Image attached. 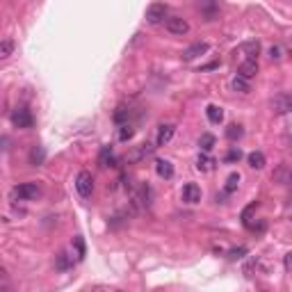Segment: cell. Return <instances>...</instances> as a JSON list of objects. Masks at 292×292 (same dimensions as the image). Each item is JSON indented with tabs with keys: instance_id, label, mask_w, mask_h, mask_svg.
<instances>
[{
	"instance_id": "obj_1",
	"label": "cell",
	"mask_w": 292,
	"mask_h": 292,
	"mask_svg": "<svg viewBox=\"0 0 292 292\" xmlns=\"http://www.w3.org/2000/svg\"><path fill=\"white\" fill-rule=\"evenodd\" d=\"M269 107H272V112L279 114V117H283V114H290L292 112V94L290 92L276 94V96L269 100Z\"/></svg>"
},
{
	"instance_id": "obj_2",
	"label": "cell",
	"mask_w": 292,
	"mask_h": 292,
	"mask_svg": "<svg viewBox=\"0 0 292 292\" xmlns=\"http://www.w3.org/2000/svg\"><path fill=\"white\" fill-rule=\"evenodd\" d=\"M12 196L19 201H32L39 196V187H37V183H21L12 190Z\"/></svg>"
},
{
	"instance_id": "obj_3",
	"label": "cell",
	"mask_w": 292,
	"mask_h": 292,
	"mask_svg": "<svg viewBox=\"0 0 292 292\" xmlns=\"http://www.w3.org/2000/svg\"><path fill=\"white\" fill-rule=\"evenodd\" d=\"M75 190H78V194L82 196V199H89L94 192V178L89 171H80L78 176H75Z\"/></svg>"
},
{
	"instance_id": "obj_4",
	"label": "cell",
	"mask_w": 292,
	"mask_h": 292,
	"mask_svg": "<svg viewBox=\"0 0 292 292\" xmlns=\"http://www.w3.org/2000/svg\"><path fill=\"white\" fill-rule=\"evenodd\" d=\"M165 30L169 34H176V37H183V34L190 32V23L185 19H180V16H169L165 21Z\"/></svg>"
},
{
	"instance_id": "obj_5",
	"label": "cell",
	"mask_w": 292,
	"mask_h": 292,
	"mask_svg": "<svg viewBox=\"0 0 292 292\" xmlns=\"http://www.w3.org/2000/svg\"><path fill=\"white\" fill-rule=\"evenodd\" d=\"M167 19V5L165 2H153V5L146 7V21L151 25H158L162 21Z\"/></svg>"
},
{
	"instance_id": "obj_6",
	"label": "cell",
	"mask_w": 292,
	"mask_h": 292,
	"mask_svg": "<svg viewBox=\"0 0 292 292\" xmlns=\"http://www.w3.org/2000/svg\"><path fill=\"white\" fill-rule=\"evenodd\" d=\"M130 199H133V203L137 208H148L151 206V187L148 185H140L137 187V190H133V192H130Z\"/></svg>"
},
{
	"instance_id": "obj_7",
	"label": "cell",
	"mask_w": 292,
	"mask_h": 292,
	"mask_svg": "<svg viewBox=\"0 0 292 292\" xmlns=\"http://www.w3.org/2000/svg\"><path fill=\"white\" fill-rule=\"evenodd\" d=\"M12 123L16 128H32L34 119H32V114H30V110L19 107V110H14L12 112Z\"/></svg>"
},
{
	"instance_id": "obj_8",
	"label": "cell",
	"mask_w": 292,
	"mask_h": 292,
	"mask_svg": "<svg viewBox=\"0 0 292 292\" xmlns=\"http://www.w3.org/2000/svg\"><path fill=\"white\" fill-rule=\"evenodd\" d=\"M208 44L206 41H196V44H192V46H187L185 50H183V60L185 62H192L196 60V57H201V55H206L208 53Z\"/></svg>"
},
{
	"instance_id": "obj_9",
	"label": "cell",
	"mask_w": 292,
	"mask_h": 292,
	"mask_svg": "<svg viewBox=\"0 0 292 292\" xmlns=\"http://www.w3.org/2000/svg\"><path fill=\"white\" fill-rule=\"evenodd\" d=\"M201 196H203V192H201V187L196 183H187L183 187V201L185 203H199Z\"/></svg>"
},
{
	"instance_id": "obj_10",
	"label": "cell",
	"mask_w": 292,
	"mask_h": 292,
	"mask_svg": "<svg viewBox=\"0 0 292 292\" xmlns=\"http://www.w3.org/2000/svg\"><path fill=\"white\" fill-rule=\"evenodd\" d=\"M173 133H176V126L173 123H162V126L158 128V140H155V146H165L171 142Z\"/></svg>"
},
{
	"instance_id": "obj_11",
	"label": "cell",
	"mask_w": 292,
	"mask_h": 292,
	"mask_svg": "<svg viewBox=\"0 0 292 292\" xmlns=\"http://www.w3.org/2000/svg\"><path fill=\"white\" fill-rule=\"evenodd\" d=\"M199 7H201V14H203V19L206 21L217 19V12H219L217 0H199Z\"/></svg>"
},
{
	"instance_id": "obj_12",
	"label": "cell",
	"mask_w": 292,
	"mask_h": 292,
	"mask_svg": "<svg viewBox=\"0 0 292 292\" xmlns=\"http://www.w3.org/2000/svg\"><path fill=\"white\" fill-rule=\"evenodd\" d=\"M238 73H240V75H244V78L251 80L253 75L258 73V62H256V60H249V57H244V60L240 62Z\"/></svg>"
},
{
	"instance_id": "obj_13",
	"label": "cell",
	"mask_w": 292,
	"mask_h": 292,
	"mask_svg": "<svg viewBox=\"0 0 292 292\" xmlns=\"http://www.w3.org/2000/svg\"><path fill=\"white\" fill-rule=\"evenodd\" d=\"M153 151H155V146H153V144H148V142H146V144L137 146V148H135V151L130 153V155H128V160H130V162H140V160L148 158V155H151Z\"/></svg>"
},
{
	"instance_id": "obj_14",
	"label": "cell",
	"mask_w": 292,
	"mask_h": 292,
	"mask_svg": "<svg viewBox=\"0 0 292 292\" xmlns=\"http://www.w3.org/2000/svg\"><path fill=\"white\" fill-rule=\"evenodd\" d=\"M155 171H158V176H162V178H171L173 165L169 160H155Z\"/></svg>"
},
{
	"instance_id": "obj_15",
	"label": "cell",
	"mask_w": 292,
	"mask_h": 292,
	"mask_svg": "<svg viewBox=\"0 0 292 292\" xmlns=\"http://www.w3.org/2000/svg\"><path fill=\"white\" fill-rule=\"evenodd\" d=\"M242 53H244V57H249V60H256L260 53V44L258 41H246V44H242V48H240Z\"/></svg>"
},
{
	"instance_id": "obj_16",
	"label": "cell",
	"mask_w": 292,
	"mask_h": 292,
	"mask_svg": "<svg viewBox=\"0 0 292 292\" xmlns=\"http://www.w3.org/2000/svg\"><path fill=\"white\" fill-rule=\"evenodd\" d=\"M213 167H215V160L210 158L206 151L199 153V158H196V169H199V171H210Z\"/></svg>"
},
{
	"instance_id": "obj_17",
	"label": "cell",
	"mask_w": 292,
	"mask_h": 292,
	"mask_svg": "<svg viewBox=\"0 0 292 292\" xmlns=\"http://www.w3.org/2000/svg\"><path fill=\"white\" fill-rule=\"evenodd\" d=\"M206 114H208V121H210V123H221V121H224V110L219 105H208Z\"/></svg>"
},
{
	"instance_id": "obj_18",
	"label": "cell",
	"mask_w": 292,
	"mask_h": 292,
	"mask_svg": "<svg viewBox=\"0 0 292 292\" xmlns=\"http://www.w3.org/2000/svg\"><path fill=\"white\" fill-rule=\"evenodd\" d=\"M246 160H249V167H251V169H263V167H265V155L260 151H251L246 155Z\"/></svg>"
},
{
	"instance_id": "obj_19",
	"label": "cell",
	"mask_w": 292,
	"mask_h": 292,
	"mask_svg": "<svg viewBox=\"0 0 292 292\" xmlns=\"http://www.w3.org/2000/svg\"><path fill=\"white\" fill-rule=\"evenodd\" d=\"M44 160H46V151H44V146H34L32 151H30V165L39 167V165H44Z\"/></svg>"
},
{
	"instance_id": "obj_20",
	"label": "cell",
	"mask_w": 292,
	"mask_h": 292,
	"mask_svg": "<svg viewBox=\"0 0 292 292\" xmlns=\"http://www.w3.org/2000/svg\"><path fill=\"white\" fill-rule=\"evenodd\" d=\"M233 89H235V92H242V94H246L249 92V89H251V85H249V78H244V75H235V78H233Z\"/></svg>"
},
{
	"instance_id": "obj_21",
	"label": "cell",
	"mask_w": 292,
	"mask_h": 292,
	"mask_svg": "<svg viewBox=\"0 0 292 292\" xmlns=\"http://www.w3.org/2000/svg\"><path fill=\"white\" fill-rule=\"evenodd\" d=\"M199 146H201V151L210 153V151L215 148V135L203 133V135H201V140H199Z\"/></svg>"
},
{
	"instance_id": "obj_22",
	"label": "cell",
	"mask_w": 292,
	"mask_h": 292,
	"mask_svg": "<svg viewBox=\"0 0 292 292\" xmlns=\"http://www.w3.org/2000/svg\"><path fill=\"white\" fill-rule=\"evenodd\" d=\"M12 53H14V41L5 37V39L0 41V60H7Z\"/></svg>"
},
{
	"instance_id": "obj_23",
	"label": "cell",
	"mask_w": 292,
	"mask_h": 292,
	"mask_svg": "<svg viewBox=\"0 0 292 292\" xmlns=\"http://www.w3.org/2000/svg\"><path fill=\"white\" fill-rule=\"evenodd\" d=\"M242 135H244V130H242V126H238V123H231V126L226 128V137L231 142H238Z\"/></svg>"
},
{
	"instance_id": "obj_24",
	"label": "cell",
	"mask_w": 292,
	"mask_h": 292,
	"mask_svg": "<svg viewBox=\"0 0 292 292\" xmlns=\"http://www.w3.org/2000/svg\"><path fill=\"white\" fill-rule=\"evenodd\" d=\"M238 185H240V173L233 171L231 176L226 178V187H224V192H226V194H233L235 190H238Z\"/></svg>"
},
{
	"instance_id": "obj_25",
	"label": "cell",
	"mask_w": 292,
	"mask_h": 292,
	"mask_svg": "<svg viewBox=\"0 0 292 292\" xmlns=\"http://www.w3.org/2000/svg\"><path fill=\"white\" fill-rule=\"evenodd\" d=\"M110 162H112V146H103V148H100V155H98V165L107 167Z\"/></svg>"
},
{
	"instance_id": "obj_26",
	"label": "cell",
	"mask_w": 292,
	"mask_h": 292,
	"mask_svg": "<svg viewBox=\"0 0 292 292\" xmlns=\"http://www.w3.org/2000/svg\"><path fill=\"white\" fill-rule=\"evenodd\" d=\"M133 135H135V130H133V126H130V123H121V126H119V142L133 140Z\"/></svg>"
},
{
	"instance_id": "obj_27",
	"label": "cell",
	"mask_w": 292,
	"mask_h": 292,
	"mask_svg": "<svg viewBox=\"0 0 292 292\" xmlns=\"http://www.w3.org/2000/svg\"><path fill=\"white\" fill-rule=\"evenodd\" d=\"M128 114H130V110H126L123 105H119V107H117V112H114V121H117V123L121 126V123H126Z\"/></svg>"
},
{
	"instance_id": "obj_28",
	"label": "cell",
	"mask_w": 292,
	"mask_h": 292,
	"mask_svg": "<svg viewBox=\"0 0 292 292\" xmlns=\"http://www.w3.org/2000/svg\"><path fill=\"white\" fill-rule=\"evenodd\" d=\"M73 246H75V251H78V260L85 258V253H87V251H85V240L80 238V235L73 240Z\"/></svg>"
},
{
	"instance_id": "obj_29",
	"label": "cell",
	"mask_w": 292,
	"mask_h": 292,
	"mask_svg": "<svg viewBox=\"0 0 292 292\" xmlns=\"http://www.w3.org/2000/svg\"><path fill=\"white\" fill-rule=\"evenodd\" d=\"M240 158H242V151H240L238 146H233L231 151L226 153V158H224V160H226V162H238Z\"/></svg>"
},
{
	"instance_id": "obj_30",
	"label": "cell",
	"mask_w": 292,
	"mask_h": 292,
	"mask_svg": "<svg viewBox=\"0 0 292 292\" xmlns=\"http://www.w3.org/2000/svg\"><path fill=\"white\" fill-rule=\"evenodd\" d=\"M69 267H71V260H69V256H67V253H60V256H57V269H62V272H64V269H69Z\"/></svg>"
},
{
	"instance_id": "obj_31",
	"label": "cell",
	"mask_w": 292,
	"mask_h": 292,
	"mask_svg": "<svg viewBox=\"0 0 292 292\" xmlns=\"http://www.w3.org/2000/svg\"><path fill=\"white\" fill-rule=\"evenodd\" d=\"M246 256V249L244 246H240V249H233V251H228V258L231 260H240V258H244Z\"/></svg>"
},
{
	"instance_id": "obj_32",
	"label": "cell",
	"mask_w": 292,
	"mask_h": 292,
	"mask_svg": "<svg viewBox=\"0 0 292 292\" xmlns=\"http://www.w3.org/2000/svg\"><path fill=\"white\" fill-rule=\"evenodd\" d=\"M269 57H272V60H281V57H283V55H281V46L269 48Z\"/></svg>"
},
{
	"instance_id": "obj_33",
	"label": "cell",
	"mask_w": 292,
	"mask_h": 292,
	"mask_svg": "<svg viewBox=\"0 0 292 292\" xmlns=\"http://www.w3.org/2000/svg\"><path fill=\"white\" fill-rule=\"evenodd\" d=\"M283 265H286L288 272L292 269V253H286V258H283Z\"/></svg>"
},
{
	"instance_id": "obj_34",
	"label": "cell",
	"mask_w": 292,
	"mask_h": 292,
	"mask_svg": "<svg viewBox=\"0 0 292 292\" xmlns=\"http://www.w3.org/2000/svg\"><path fill=\"white\" fill-rule=\"evenodd\" d=\"M290 183H292V171H290Z\"/></svg>"
}]
</instances>
